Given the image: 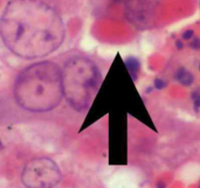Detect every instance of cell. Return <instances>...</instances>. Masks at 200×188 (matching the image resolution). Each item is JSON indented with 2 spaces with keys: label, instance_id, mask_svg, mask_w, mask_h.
<instances>
[{
  "label": "cell",
  "instance_id": "6da1fadb",
  "mask_svg": "<svg viewBox=\"0 0 200 188\" xmlns=\"http://www.w3.org/2000/svg\"><path fill=\"white\" fill-rule=\"evenodd\" d=\"M4 41L23 58H41L57 50L64 41V25L54 9L37 0H21L2 25Z\"/></svg>",
  "mask_w": 200,
  "mask_h": 188
},
{
  "label": "cell",
  "instance_id": "7a4b0ae2",
  "mask_svg": "<svg viewBox=\"0 0 200 188\" xmlns=\"http://www.w3.org/2000/svg\"><path fill=\"white\" fill-rule=\"evenodd\" d=\"M15 96L18 103L31 112L55 109L64 96L61 70L50 61L28 66L18 78Z\"/></svg>",
  "mask_w": 200,
  "mask_h": 188
},
{
  "label": "cell",
  "instance_id": "3957f363",
  "mask_svg": "<svg viewBox=\"0 0 200 188\" xmlns=\"http://www.w3.org/2000/svg\"><path fill=\"white\" fill-rule=\"evenodd\" d=\"M63 94L77 111L89 106L100 82V74L91 60L75 56L65 63L61 71Z\"/></svg>",
  "mask_w": 200,
  "mask_h": 188
},
{
  "label": "cell",
  "instance_id": "277c9868",
  "mask_svg": "<svg viewBox=\"0 0 200 188\" xmlns=\"http://www.w3.org/2000/svg\"><path fill=\"white\" fill-rule=\"evenodd\" d=\"M22 180L28 188H52L60 182L61 172L51 159L35 158L26 165Z\"/></svg>",
  "mask_w": 200,
  "mask_h": 188
},
{
  "label": "cell",
  "instance_id": "5b68a950",
  "mask_svg": "<svg viewBox=\"0 0 200 188\" xmlns=\"http://www.w3.org/2000/svg\"><path fill=\"white\" fill-rule=\"evenodd\" d=\"M176 78L183 85H190L193 81V75L184 69H180L177 72Z\"/></svg>",
  "mask_w": 200,
  "mask_h": 188
},
{
  "label": "cell",
  "instance_id": "8992f818",
  "mask_svg": "<svg viewBox=\"0 0 200 188\" xmlns=\"http://www.w3.org/2000/svg\"><path fill=\"white\" fill-rule=\"evenodd\" d=\"M126 65H127L128 69L130 70L131 75H132V76L135 78V79L136 74H137L138 69H139V63H138V61L135 58H134V57H130V58L127 59V61H126Z\"/></svg>",
  "mask_w": 200,
  "mask_h": 188
},
{
  "label": "cell",
  "instance_id": "52a82bcc",
  "mask_svg": "<svg viewBox=\"0 0 200 188\" xmlns=\"http://www.w3.org/2000/svg\"><path fill=\"white\" fill-rule=\"evenodd\" d=\"M190 46L192 48H195V49H200V39L194 38L192 40V42L190 43Z\"/></svg>",
  "mask_w": 200,
  "mask_h": 188
},
{
  "label": "cell",
  "instance_id": "ba28073f",
  "mask_svg": "<svg viewBox=\"0 0 200 188\" xmlns=\"http://www.w3.org/2000/svg\"><path fill=\"white\" fill-rule=\"evenodd\" d=\"M154 84H155V86L157 87V88H163L164 86H165V82L163 81L162 79H156L155 82H154Z\"/></svg>",
  "mask_w": 200,
  "mask_h": 188
},
{
  "label": "cell",
  "instance_id": "9c48e42d",
  "mask_svg": "<svg viewBox=\"0 0 200 188\" xmlns=\"http://www.w3.org/2000/svg\"><path fill=\"white\" fill-rule=\"evenodd\" d=\"M193 35V31H186L183 34V39H190Z\"/></svg>",
  "mask_w": 200,
  "mask_h": 188
},
{
  "label": "cell",
  "instance_id": "30bf717a",
  "mask_svg": "<svg viewBox=\"0 0 200 188\" xmlns=\"http://www.w3.org/2000/svg\"><path fill=\"white\" fill-rule=\"evenodd\" d=\"M183 44L180 42V41H177V47L179 48V49H180V48H183Z\"/></svg>",
  "mask_w": 200,
  "mask_h": 188
},
{
  "label": "cell",
  "instance_id": "8fae6325",
  "mask_svg": "<svg viewBox=\"0 0 200 188\" xmlns=\"http://www.w3.org/2000/svg\"><path fill=\"white\" fill-rule=\"evenodd\" d=\"M2 147H3V146H2V143H1V141H0V149H1Z\"/></svg>",
  "mask_w": 200,
  "mask_h": 188
},
{
  "label": "cell",
  "instance_id": "7c38bea8",
  "mask_svg": "<svg viewBox=\"0 0 200 188\" xmlns=\"http://www.w3.org/2000/svg\"><path fill=\"white\" fill-rule=\"evenodd\" d=\"M199 69H200V67H199Z\"/></svg>",
  "mask_w": 200,
  "mask_h": 188
},
{
  "label": "cell",
  "instance_id": "4fadbf2b",
  "mask_svg": "<svg viewBox=\"0 0 200 188\" xmlns=\"http://www.w3.org/2000/svg\"><path fill=\"white\" fill-rule=\"evenodd\" d=\"M199 188H200V186H199Z\"/></svg>",
  "mask_w": 200,
  "mask_h": 188
}]
</instances>
